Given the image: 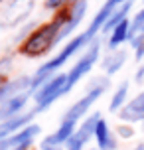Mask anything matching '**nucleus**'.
Wrapping results in <instances>:
<instances>
[{
	"label": "nucleus",
	"mask_w": 144,
	"mask_h": 150,
	"mask_svg": "<svg viewBox=\"0 0 144 150\" xmlns=\"http://www.w3.org/2000/svg\"><path fill=\"white\" fill-rule=\"evenodd\" d=\"M67 18L69 14H63V16H57L53 22L46 24V26H40L34 34L28 36V40L20 47V52L24 55H28V57H38L42 53H46L52 45L57 44V36H59L61 28L65 26Z\"/></svg>",
	"instance_id": "nucleus-1"
},
{
	"label": "nucleus",
	"mask_w": 144,
	"mask_h": 150,
	"mask_svg": "<svg viewBox=\"0 0 144 150\" xmlns=\"http://www.w3.org/2000/svg\"><path fill=\"white\" fill-rule=\"evenodd\" d=\"M91 42V38L87 36V32L85 34H81V36H77V38H73L71 42H67L65 44V47L61 50V53L59 55H55V57H52V59L47 61V63H44L42 67L36 71V75L32 77V85H30V93H36V91L46 83V79L52 75V71H55L57 67H61L65 61L73 55V53H77L81 47H83L85 44H89Z\"/></svg>",
	"instance_id": "nucleus-2"
},
{
	"label": "nucleus",
	"mask_w": 144,
	"mask_h": 150,
	"mask_svg": "<svg viewBox=\"0 0 144 150\" xmlns=\"http://www.w3.org/2000/svg\"><path fill=\"white\" fill-rule=\"evenodd\" d=\"M65 83H67V73H59L47 79L42 87H40L36 93H34V99H36V112L46 111L47 107L52 105L55 99H59L61 95H65Z\"/></svg>",
	"instance_id": "nucleus-3"
},
{
	"label": "nucleus",
	"mask_w": 144,
	"mask_h": 150,
	"mask_svg": "<svg viewBox=\"0 0 144 150\" xmlns=\"http://www.w3.org/2000/svg\"><path fill=\"white\" fill-rule=\"evenodd\" d=\"M91 89L87 91V95H85L83 99H79L75 105L71 107L67 112H65V117H63V120H73V122H77V120L83 117L85 112L89 111V107L97 101L103 93H105V89L109 87V81H107L105 77H99V79H95V81L89 85Z\"/></svg>",
	"instance_id": "nucleus-4"
},
{
	"label": "nucleus",
	"mask_w": 144,
	"mask_h": 150,
	"mask_svg": "<svg viewBox=\"0 0 144 150\" xmlns=\"http://www.w3.org/2000/svg\"><path fill=\"white\" fill-rule=\"evenodd\" d=\"M34 2L36 0H12L0 14V28H14L24 22L34 10Z\"/></svg>",
	"instance_id": "nucleus-5"
},
{
	"label": "nucleus",
	"mask_w": 144,
	"mask_h": 150,
	"mask_svg": "<svg viewBox=\"0 0 144 150\" xmlns=\"http://www.w3.org/2000/svg\"><path fill=\"white\" fill-rule=\"evenodd\" d=\"M97 57H99V42H95V44L91 45V50L85 53L81 59L77 61V65L71 71L67 73V83H65V93H69V91L75 87V83L83 77L85 73H89L91 71V67H93V63L97 61Z\"/></svg>",
	"instance_id": "nucleus-6"
},
{
	"label": "nucleus",
	"mask_w": 144,
	"mask_h": 150,
	"mask_svg": "<svg viewBox=\"0 0 144 150\" xmlns=\"http://www.w3.org/2000/svg\"><path fill=\"white\" fill-rule=\"evenodd\" d=\"M34 115H36V111H30L26 115H18L14 119H8L4 122H0V140H4L8 136L16 134L18 130H22L24 127H28L32 122V119H34Z\"/></svg>",
	"instance_id": "nucleus-7"
},
{
	"label": "nucleus",
	"mask_w": 144,
	"mask_h": 150,
	"mask_svg": "<svg viewBox=\"0 0 144 150\" xmlns=\"http://www.w3.org/2000/svg\"><path fill=\"white\" fill-rule=\"evenodd\" d=\"M85 12H87V0H77L75 4H73V8L69 10V18H67V22H65V26L61 28L59 36H57V42L63 40L65 36H69L71 32L75 30L77 26H79V22L83 20Z\"/></svg>",
	"instance_id": "nucleus-8"
},
{
	"label": "nucleus",
	"mask_w": 144,
	"mask_h": 150,
	"mask_svg": "<svg viewBox=\"0 0 144 150\" xmlns=\"http://www.w3.org/2000/svg\"><path fill=\"white\" fill-rule=\"evenodd\" d=\"M32 85V77L28 75H22V77H16L14 81H8L0 85V105L6 103L8 99L20 95V91H26Z\"/></svg>",
	"instance_id": "nucleus-9"
},
{
	"label": "nucleus",
	"mask_w": 144,
	"mask_h": 150,
	"mask_svg": "<svg viewBox=\"0 0 144 150\" xmlns=\"http://www.w3.org/2000/svg\"><path fill=\"white\" fill-rule=\"evenodd\" d=\"M40 132H42V128H40L38 125H28V127H24L22 130H18L16 134L0 140V150H12L16 144L26 142V140H34V136L40 134Z\"/></svg>",
	"instance_id": "nucleus-10"
},
{
	"label": "nucleus",
	"mask_w": 144,
	"mask_h": 150,
	"mask_svg": "<svg viewBox=\"0 0 144 150\" xmlns=\"http://www.w3.org/2000/svg\"><path fill=\"white\" fill-rule=\"evenodd\" d=\"M121 119L124 122H140L144 120V91L121 109Z\"/></svg>",
	"instance_id": "nucleus-11"
},
{
	"label": "nucleus",
	"mask_w": 144,
	"mask_h": 150,
	"mask_svg": "<svg viewBox=\"0 0 144 150\" xmlns=\"http://www.w3.org/2000/svg\"><path fill=\"white\" fill-rule=\"evenodd\" d=\"M26 101H28V93H20V95H16V97L8 99L6 103H2V105H0V122L18 117V112L24 109Z\"/></svg>",
	"instance_id": "nucleus-12"
},
{
	"label": "nucleus",
	"mask_w": 144,
	"mask_h": 150,
	"mask_svg": "<svg viewBox=\"0 0 144 150\" xmlns=\"http://www.w3.org/2000/svg\"><path fill=\"white\" fill-rule=\"evenodd\" d=\"M75 127H77V122H73V120H61L59 128L52 136H46L42 144H55V146L67 144V140L75 134Z\"/></svg>",
	"instance_id": "nucleus-13"
},
{
	"label": "nucleus",
	"mask_w": 144,
	"mask_h": 150,
	"mask_svg": "<svg viewBox=\"0 0 144 150\" xmlns=\"http://www.w3.org/2000/svg\"><path fill=\"white\" fill-rule=\"evenodd\" d=\"M95 140H97L99 150H114L116 148V140H114L109 125L105 122V119L99 120L97 128H95Z\"/></svg>",
	"instance_id": "nucleus-14"
},
{
	"label": "nucleus",
	"mask_w": 144,
	"mask_h": 150,
	"mask_svg": "<svg viewBox=\"0 0 144 150\" xmlns=\"http://www.w3.org/2000/svg\"><path fill=\"white\" fill-rule=\"evenodd\" d=\"M130 6H132V2L128 0V2H124L122 6L116 8L113 14H111V18L107 20V24L103 26V32H109V30L113 32V30H114V28H116V26H119L121 22H124V20H126V14L130 12Z\"/></svg>",
	"instance_id": "nucleus-15"
},
{
	"label": "nucleus",
	"mask_w": 144,
	"mask_h": 150,
	"mask_svg": "<svg viewBox=\"0 0 144 150\" xmlns=\"http://www.w3.org/2000/svg\"><path fill=\"white\" fill-rule=\"evenodd\" d=\"M128 34H130V22L124 20V22H121L113 30V34H111V38H109V47L114 50L116 45H121L124 40H128Z\"/></svg>",
	"instance_id": "nucleus-16"
},
{
	"label": "nucleus",
	"mask_w": 144,
	"mask_h": 150,
	"mask_svg": "<svg viewBox=\"0 0 144 150\" xmlns=\"http://www.w3.org/2000/svg\"><path fill=\"white\" fill-rule=\"evenodd\" d=\"M124 61H126V53L124 52H113L111 55H107L105 59H103V69H105L109 75H113L121 69V65Z\"/></svg>",
	"instance_id": "nucleus-17"
},
{
	"label": "nucleus",
	"mask_w": 144,
	"mask_h": 150,
	"mask_svg": "<svg viewBox=\"0 0 144 150\" xmlns=\"http://www.w3.org/2000/svg\"><path fill=\"white\" fill-rule=\"evenodd\" d=\"M126 95H128V83L124 81V83L121 85V87L116 89V93L113 95V101H111V107H109V109H111L113 112L121 111L122 107H124V101H126Z\"/></svg>",
	"instance_id": "nucleus-18"
},
{
	"label": "nucleus",
	"mask_w": 144,
	"mask_h": 150,
	"mask_svg": "<svg viewBox=\"0 0 144 150\" xmlns=\"http://www.w3.org/2000/svg\"><path fill=\"white\" fill-rule=\"evenodd\" d=\"M61 4H65V0H46V8H49V10H55Z\"/></svg>",
	"instance_id": "nucleus-19"
},
{
	"label": "nucleus",
	"mask_w": 144,
	"mask_h": 150,
	"mask_svg": "<svg viewBox=\"0 0 144 150\" xmlns=\"http://www.w3.org/2000/svg\"><path fill=\"white\" fill-rule=\"evenodd\" d=\"M124 2H128V0H107L105 6H109V8H116V6H122Z\"/></svg>",
	"instance_id": "nucleus-20"
},
{
	"label": "nucleus",
	"mask_w": 144,
	"mask_h": 150,
	"mask_svg": "<svg viewBox=\"0 0 144 150\" xmlns=\"http://www.w3.org/2000/svg\"><path fill=\"white\" fill-rule=\"evenodd\" d=\"M10 63H12V57H10V55H8V57H4V59H0V73H2L4 69L10 67Z\"/></svg>",
	"instance_id": "nucleus-21"
},
{
	"label": "nucleus",
	"mask_w": 144,
	"mask_h": 150,
	"mask_svg": "<svg viewBox=\"0 0 144 150\" xmlns=\"http://www.w3.org/2000/svg\"><path fill=\"white\" fill-rule=\"evenodd\" d=\"M32 142H34V140H26V142H20V144H16L12 150H28V148L32 146Z\"/></svg>",
	"instance_id": "nucleus-22"
},
{
	"label": "nucleus",
	"mask_w": 144,
	"mask_h": 150,
	"mask_svg": "<svg viewBox=\"0 0 144 150\" xmlns=\"http://www.w3.org/2000/svg\"><path fill=\"white\" fill-rule=\"evenodd\" d=\"M134 79H136L138 83H140V81H142V79H144V63H142V65H140V69H138V71H136V75H134Z\"/></svg>",
	"instance_id": "nucleus-23"
},
{
	"label": "nucleus",
	"mask_w": 144,
	"mask_h": 150,
	"mask_svg": "<svg viewBox=\"0 0 144 150\" xmlns=\"http://www.w3.org/2000/svg\"><path fill=\"white\" fill-rule=\"evenodd\" d=\"M142 57H144V42H142V44H140V45L136 47V59L140 61Z\"/></svg>",
	"instance_id": "nucleus-24"
},
{
	"label": "nucleus",
	"mask_w": 144,
	"mask_h": 150,
	"mask_svg": "<svg viewBox=\"0 0 144 150\" xmlns=\"http://www.w3.org/2000/svg\"><path fill=\"white\" fill-rule=\"evenodd\" d=\"M119 132H121V134L124 136V138H128V136H132V130H130V128H124V127H121V130H119Z\"/></svg>",
	"instance_id": "nucleus-25"
},
{
	"label": "nucleus",
	"mask_w": 144,
	"mask_h": 150,
	"mask_svg": "<svg viewBox=\"0 0 144 150\" xmlns=\"http://www.w3.org/2000/svg\"><path fill=\"white\" fill-rule=\"evenodd\" d=\"M42 150H61V146H55V144H42Z\"/></svg>",
	"instance_id": "nucleus-26"
},
{
	"label": "nucleus",
	"mask_w": 144,
	"mask_h": 150,
	"mask_svg": "<svg viewBox=\"0 0 144 150\" xmlns=\"http://www.w3.org/2000/svg\"><path fill=\"white\" fill-rule=\"evenodd\" d=\"M134 150H144V144H138V146H136Z\"/></svg>",
	"instance_id": "nucleus-27"
}]
</instances>
